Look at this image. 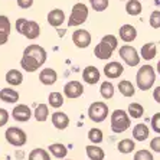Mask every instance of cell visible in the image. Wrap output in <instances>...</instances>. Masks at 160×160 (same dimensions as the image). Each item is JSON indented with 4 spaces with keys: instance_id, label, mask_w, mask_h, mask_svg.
<instances>
[{
    "instance_id": "1",
    "label": "cell",
    "mask_w": 160,
    "mask_h": 160,
    "mask_svg": "<svg viewBox=\"0 0 160 160\" xmlns=\"http://www.w3.org/2000/svg\"><path fill=\"white\" fill-rule=\"evenodd\" d=\"M46 51L39 45H29L23 51L20 67L26 72H35L46 62Z\"/></svg>"
},
{
    "instance_id": "2",
    "label": "cell",
    "mask_w": 160,
    "mask_h": 160,
    "mask_svg": "<svg viewBox=\"0 0 160 160\" xmlns=\"http://www.w3.org/2000/svg\"><path fill=\"white\" fill-rule=\"evenodd\" d=\"M118 41L114 35H105L102 36L100 43L94 48V55L100 59H108L112 56V52L117 49Z\"/></svg>"
},
{
    "instance_id": "3",
    "label": "cell",
    "mask_w": 160,
    "mask_h": 160,
    "mask_svg": "<svg viewBox=\"0 0 160 160\" xmlns=\"http://www.w3.org/2000/svg\"><path fill=\"white\" fill-rule=\"evenodd\" d=\"M154 81H156V72H154V68L152 65H143L137 71L136 82H137V87L142 91L150 89L154 84Z\"/></svg>"
},
{
    "instance_id": "4",
    "label": "cell",
    "mask_w": 160,
    "mask_h": 160,
    "mask_svg": "<svg viewBox=\"0 0 160 160\" xmlns=\"http://www.w3.org/2000/svg\"><path fill=\"white\" fill-rule=\"evenodd\" d=\"M16 30L19 33H22L25 38L33 41L41 35V26L35 20H28V19H18L16 20Z\"/></svg>"
},
{
    "instance_id": "5",
    "label": "cell",
    "mask_w": 160,
    "mask_h": 160,
    "mask_svg": "<svg viewBox=\"0 0 160 160\" xmlns=\"http://www.w3.org/2000/svg\"><path fill=\"white\" fill-rule=\"evenodd\" d=\"M131 126V120L124 110H114L111 114V130L114 133H124Z\"/></svg>"
},
{
    "instance_id": "6",
    "label": "cell",
    "mask_w": 160,
    "mask_h": 160,
    "mask_svg": "<svg viewBox=\"0 0 160 160\" xmlns=\"http://www.w3.org/2000/svg\"><path fill=\"white\" fill-rule=\"evenodd\" d=\"M88 117L94 123H102L108 117V105L101 101L92 102L88 108Z\"/></svg>"
},
{
    "instance_id": "7",
    "label": "cell",
    "mask_w": 160,
    "mask_h": 160,
    "mask_svg": "<svg viewBox=\"0 0 160 160\" xmlns=\"http://www.w3.org/2000/svg\"><path fill=\"white\" fill-rule=\"evenodd\" d=\"M88 18V8L84 3L74 4L71 12V16L68 19V26H79L87 20Z\"/></svg>"
},
{
    "instance_id": "8",
    "label": "cell",
    "mask_w": 160,
    "mask_h": 160,
    "mask_svg": "<svg viewBox=\"0 0 160 160\" xmlns=\"http://www.w3.org/2000/svg\"><path fill=\"white\" fill-rule=\"evenodd\" d=\"M4 137H6L9 144L15 146V147H22V146H25L28 142L26 133H25L22 128H19V127H9L8 130H6Z\"/></svg>"
},
{
    "instance_id": "9",
    "label": "cell",
    "mask_w": 160,
    "mask_h": 160,
    "mask_svg": "<svg viewBox=\"0 0 160 160\" xmlns=\"http://www.w3.org/2000/svg\"><path fill=\"white\" fill-rule=\"evenodd\" d=\"M118 53H120V56H121V59H123L128 67H137L138 63H140V56H138L137 49L130 46V45L121 46Z\"/></svg>"
},
{
    "instance_id": "10",
    "label": "cell",
    "mask_w": 160,
    "mask_h": 160,
    "mask_svg": "<svg viewBox=\"0 0 160 160\" xmlns=\"http://www.w3.org/2000/svg\"><path fill=\"white\" fill-rule=\"evenodd\" d=\"M91 33H89L88 30L85 29H77L72 33V42H74V45L77 46V48H88L89 43H91Z\"/></svg>"
},
{
    "instance_id": "11",
    "label": "cell",
    "mask_w": 160,
    "mask_h": 160,
    "mask_svg": "<svg viewBox=\"0 0 160 160\" xmlns=\"http://www.w3.org/2000/svg\"><path fill=\"white\" fill-rule=\"evenodd\" d=\"M82 94H84V85L79 81H69L63 87V95L67 98L75 100L81 97Z\"/></svg>"
},
{
    "instance_id": "12",
    "label": "cell",
    "mask_w": 160,
    "mask_h": 160,
    "mask_svg": "<svg viewBox=\"0 0 160 160\" xmlns=\"http://www.w3.org/2000/svg\"><path fill=\"white\" fill-rule=\"evenodd\" d=\"M12 116H13V118H15L16 121H19V123H26V121L30 120V117H32V110L25 104H19L13 108Z\"/></svg>"
},
{
    "instance_id": "13",
    "label": "cell",
    "mask_w": 160,
    "mask_h": 160,
    "mask_svg": "<svg viewBox=\"0 0 160 160\" xmlns=\"http://www.w3.org/2000/svg\"><path fill=\"white\" fill-rule=\"evenodd\" d=\"M124 72V67L120 62H108L104 67V75L110 79H116Z\"/></svg>"
},
{
    "instance_id": "14",
    "label": "cell",
    "mask_w": 160,
    "mask_h": 160,
    "mask_svg": "<svg viewBox=\"0 0 160 160\" xmlns=\"http://www.w3.org/2000/svg\"><path fill=\"white\" fill-rule=\"evenodd\" d=\"M100 71H98L95 67H92V65H89V67H87L84 71H82V78H84V81L87 82V84H89V85H94V84H97L98 81H100Z\"/></svg>"
},
{
    "instance_id": "15",
    "label": "cell",
    "mask_w": 160,
    "mask_h": 160,
    "mask_svg": "<svg viewBox=\"0 0 160 160\" xmlns=\"http://www.w3.org/2000/svg\"><path fill=\"white\" fill-rule=\"evenodd\" d=\"M10 20L8 16L0 15V46L8 42L9 35H10Z\"/></svg>"
},
{
    "instance_id": "16",
    "label": "cell",
    "mask_w": 160,
    "mask_h": 160,
    "mask_svg": "<svg viewBox=\"0 0 160 160\" xmlns=\"http://www.w3.org/2000/svg\"><path fill=\"white\" fill-rule=\"evenodd\" d=\"M58 79V74H56L55 69L52 68H43L39 74V81L43 84V85H53Z\"/></svg>"
},
{
    "instance_id": "17",
    "label": "cell",
    "mask_w": 160,
    "mask_h": 160,
    "mask_svg": "<svg viewBox=\"0 0 160 160\" xmlns=\"http://www.w3.org/2000/svg\"><path fill=\"white\" fill-rule=\"evenodd\" d=\"M65 22V13L61 9H53L48 13V23L53 28L62 26V23Z\"/></svg>"
},
{
    "instance_id": "18",
    "label": "cell",
    "mask_w": 160,
    "mask_h": 160,
    "mask_svg": "<svg viewBox=\"0 0 160 160\" xmlns=\"http://www.w3.org/2000/svg\"><path fill=\"white\" fill-rule=\"evenodd\" d=\"M51 120H52V124L55 126V128H58V130H65L69 126V117L62 111L53 112Z\"/></svg>"
},
{
    "instance_id": "19",
    "label": "cell",
    "mask_w": 160,
    "mask_h": 160,
    "mask_svg": "<svg viewBox=\"0 0 160 160\" xmlns=\"http://www.w3.org/2000/svg\"><path fill=\"white\" fill-rule=\"evenodd\" d=\"M120 33V39L123 42H133L136 38H137V30H136V28L131 26V25H123V26L120 28L118 30Z\"/></svg>"
},
{
    "instance_id": "20",
    "label": "cell",
    "mask_w": 160,
    "mask_h": 160,
    "mask_svg": "<svg viewBox=\"0 0 160 160\" xmlns=\"http://www.w3.org/2000/svg\"><path fill=\"white\" fill-rule=\"evenodd\" d=\"M0 100L8 104H15L19 101V92L13 88H3L0 91Z\"/></svg>"
},
{
    "instance_id": "21",
    "label": "cell",
    "mask_w": 160,
    "mask_h": 160,
    "mask_svg": "<svg viewBox=\"0 0 160 160\" xmlns=\"http://www.w3.org/2000/svg\"><path fill=\"white\" fill-rule=\"evenodd\" d=\"M85 152H87V156H88L89 160H104L105 157V153L104 150L98 147L95 144H89L85 147Z\"/></svg>"
},
{
    "instance_id": "22",
    "label": "cell",
    "mask_w": 160,
    "mask_h": 160,
    "mask_svg": "<svg viewBox=\"0 0 160 160\" xmlns=\"http://www.w3.org/2000/svg\"><path fill=\"white\" fill-rule=\"evenodd\" d=\"M22 81H23V75L18 69H10V71L6 72V82H8L9 85L18 87L22 84Z\"/></svg>"
},
{
    "instance_id": "23",
    "label": "cell",
    "mask_w": 160,
    "mask_h": 160,
    "mask_svg": "<svg viewBox=\"0 0 160 160\" xmlns=\"http://www.w3.org/2000/svg\"><path fill=\"white\" fill-rule=\"evenodd\" d=\"M133 137L137 142H144L149 137V128L146 124H136L133 128Z\"/></svg>"
},
{
    "instance_id": "24",
    "label": "cell",
    "mask_w": 160,
    "mask_h": 160,
    "mask_svg": "<svg viewBox=\"0 0 160 160\" xmlns=\"http://www.w3.org/2000/svg\"><path fill=\"white\" fill-rule=\"evenodd\" d=\"M156 55H157V46H156V43L149 42V43L143 45V48H142V56H143V59L152 61Z\"/></svg>"
},
{
    "instance_id": "25",
    "label": "cell",
    "mask_w": 160,
    "mask_h": 160,
    "mask_svg": "<svg viewBox=\"0 0 160 160\" xmlns=\"http://www.w3.org/2000/svg\"><path fill=\"white\" fill-rule=\"evenodd\" d=\"M48 149H49V153L53 157H56V159H63L68 154V149L63 144H61V143H53V144L49 146Z\"/></svg>"
},
{
    "instance_id": "26",
    "label": "cell",
    "mask_w": 160,
    "mask_h": 160,
    "mask_svg": "<svg viewBox=\"0 0 160 160\" xmlns=\"http://www.w3.org/2000/svg\"><path fill=\"white\" fill-rule=\"evenodd\" d=\"M118 89H120V92H121V95H123V97H133L134 94H136L134 85L131 84L130 81H127V79H123V81H120Z\"/></svg>"
},
{
    "instance_id": "27",
    "label": "cell",
    "mask_w": 160,
    "mask_h": 160,
    "mask_svg": "<svg viewBox=\"0 0 160 160\" xmlns=\"http://www.w3.org/2000/svg\"><path fill=\"white\" fill-rule=\"evenodd\" d=\"M35 118L38 120V121H41V123H43V121H46L49 117V108L46 104H39L36 107V110H35L33 112Z\"/></svg>"
},
{
    "instance_id": "28",
    "label": "cell",
    "mask_w": 160,
    "mask_h": 160,
    "mask_svg": "<svg viewBox=\"0 0 160 160\" xmlns=\"http://www.w3.org/2000/svg\"><path fill=\"white\" fill-rule=\"evenodd\" d=\"M117 149H118L120 153H123V154H128V153H131L136 149V144H134V142L131 138H124V140H121L117 144Z\"/></svg>"
},
{
    "instance_id": "29",
    "label": "cell",
    "mask_w": 160,
    "mask_h": 160,
    "mask_svg": "<svg viewBox=\"0 0 160 160\" xmlns=\"http://www.w3.org/2000/svg\"><path fill=\"white\" fill-rule=\"evenodd\" d=\"M126 10L130 16H137L142 13V3L138 0H128L126 4Z\"/></svg>"
},
{
    "instance_id": "30",
    "label": "cell",
    "mask_w": 160,
    "mask_h": 160,
    "mask_svg": "<svg viewBox=\"0 0 160 160\" xmlns=\"http://www.w3.org/2000/svg\"><path fill=\"white\" fill-rule=\"evenodd\" d=\"M100 92L102 95V98H105V100H110V98L114 97V85H112V82L110 81L102 82L100 87Z\"/></svg>"
},
{
    "instance_id": "31",
    "label": "cell",
    "mask_w": 160,
    "mask_h": 160,
    "mask_svg": "<svg viewBox=\"0 0 160 160\" xmlns=\"http://www.w3.org/2000/svg\"><path fill=\"white\" fill-rule=\"evenodd\" d=\"M28 160H51V156L45 149H33L29 153Z\"/></svg>"
},
{
    "instance_id": "32",
    "label": "cell",
    "mask_w": 160,
    "mask_h": 160,
    "mask_svg": "<svg viewBox=\"0 0 160 160\" xmlns=\"http://www.w3.org/2000/svg\"><path fill=\"white\" fill-rule=\"evenodd\" d=\"M144 114V108H143L142 104L138 102H133V104L128 105V117L131 118H140Z\"/></svg>"
},
{
    "instance_id": "33",
    "label": "cell",
    "mask_w": 160,
    "mask_h": 160,
    "mask_svg": "<svg viewBox=\"0 0 160 160\" xmlns=\"http://www.w3.org/2000/svg\"><path fill=\"white\" fill-rule=\"evenodd\" d=\"M48 100H49V105H51V107H53V108H59V107H62V104H63L62 94L58 92V91L49 94Z\"/></svg>"
},
{
    "instance_id": "34",
    "label": "cell",
    "mask_w": 160,
    "mask_h": 160,
    "mask_svg": "<svg viewBox=\"0 0 160 160\" xmlns=\"http://www.w3.org/2000/svg\"><path fill=\"white\" fill-rule=\"evenodd\" d=\"M88 138H89V142L94 143L95 146L100 144L102 142V131L100 128H91L88 131Z\"/></svg>"
},
{
    "instance_id": "35",
    "label": "cell",
    "mask_w": 160,
    "mask_h": 160,
    "mask_svg": "<svg viewBox=\"0 0 160 160\" xmlns=\"http://www.w3.org/2000/svg\"><path fill=\"white\" fill-rule=\"evenodd\" d=\"M89 3L95 12H104L108 8V0H89Z\"/></svg>"
},
{
    "instance_id": "36",
    "label": "cell",
    "mask_w": 160,
    "mask_h": 160,
    "mask_svg": "<svg viewBox=\"0 0 160 160\" xmlns=\"http://www.w3.org/2000/svg\"><path fill=\"white\" fill-rule=\"evenodd\" d=\"M134 160H154L153 159V154L149 152V150H138V152H136V154H134Z\"/></svg>"
},
{
    "instance_id": "37",
    "label": "cell",
    "mask_w": 160,
    "mask_h": 160,
    "mask_svg": "<svg viewBox=\"0 0 160 160\" xmlns=\"http://www.w3.org/2000/svg\"><path fill=\"white\" fill-rule=\"evenodd\" d=\"M150 26L153 29H159L160 28V12L159 10H154L150 15Z\"/></svg>"
},
{
    "instance_id": "38",
    "label": "cell",
    "mask_w": 160,
    "mask_h": 160,
    "mask_svg": "<svg viewBox=\"0 0 160 160\" xmlns=\"http://www.w3.org/2000/svg\"><path fill=\"white\" fill-rule=\"evenodd\" d=\"M152 128L156 131L157 134L160 133V114H154V117L152 118Z\"/></svg>"
},
{
    "instance_id": "39",
    "label": "cell",
    "mask_w": 160,
    "mask_h": 160,
    "mask_svg": "<svg viewBox=\"0 0 160 160\" xmlns=\"http://www.w3.org/2000/svg\"><path fill=\"white\" fill-rule=\"evenodd\" d=\"M8 121H9V112L4 108H0V127H3Z\"/></svg>"
},
{
    "instance_id": "40",
    "label": "cell",
    "mask_w": 160,
    "mask_h": 160,
    "mask_svg": "<svg viewBox=\"0 0 160 160\" xmlns=\"http://www.w3.org/2000/svg\"><path fill=\"white\" fill-rule=\"evenodd\" d=\"M33 4V0H18V6L20 9H29L32 8Z\"/></svg>"
},
{
    "instance_id": "41",
    "label": "cell",
    "mask_w": 160,
    "mask_h": 160,
    "mask_svg": "<svg viewBox=\"0 0 160 160\" xmlns=\"http://www.w3.org/2000/svg\"><path fill=\"white\" fill-rule=\"evenodd\" d=\"M150 147H152V149L154 150L156 153H159L160 152V137H154V138H153L152 142H150Z\"/></svg>"
},
{
    "instance_id": "42",
    "label": "cell",
    "mask_w": 160,
    "mask_h": 160,
    "mask_svg": "<svg viewBox=\"0 0 160 160\" xmlns=\"http://www.w3.org/2000/svg\"><path fill=\"white\" fill-rule=\"evenodd\" d=\"M154 98H156L157 102H160V88H159V87L154 89Z\"/></svg>"
},
{
    "instance_id": "43",
    "label": "cell",
    "mask_w": 160,
    "mask_h": 160,
    "mask_svg": "<svg viewBox=\"0 0 160 160\" xmlns=\"http://www.w3.org/2000/svg\"><path fill=\"white\" fill-rule=\"evenodd\" d=\"M65 160H72V159H65Z\"/></svg>"
}]
</instances>
